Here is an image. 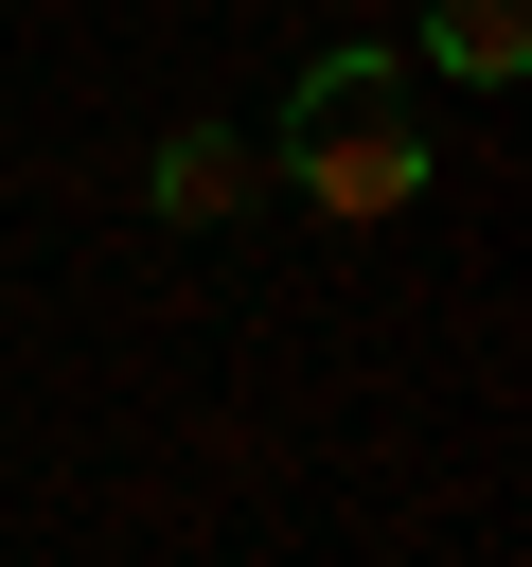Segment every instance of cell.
Here are the masks:
<instances>
[{"label": "cell", "instance_id": "6da1fadb", "mask_svg": "<svg viewBox=\"0 0 532 567\" xmlns=\"http://www.w3.org/2000/svg\"><path fill=\"white\" fill-rule=\"evenodd\" d=\"M266 177H284L319 230H390V213L426 195V106H408V53H390V35H337V53L284 89Z\"/></svg>", "mask_w": 532, "mask_h": 567}, {"label": "cell", "instance_id": "7a4b0ae2", "mask_svg": "<svg viewBox=\"0 0 532 567\" xmlns=\"http://www.w3.org/2000/svg\"><path fill=\"white\" fill-rule=\"evenodd\" d=\"M248 177H266V159H248V142H231V124H177V142H160V159H142V213H177V230H213V213H231V195H248Z\"/></svg>", "mask_w": 532, "mask_h": 567}, {"label": "cell", "instance_id": "3957f363", "mask_svg": "<svg viewBox=\"0 0 532 567\" xmlns=\"http://www.w3.org/2000/svg\"><path fill=\"white\" fill-rule=\"evenodd\" d=\"M426 71L514 89V71H532V0H426Z\"/></svg>", "mask_w": 532, "mask_h": 567}]
</instances>
